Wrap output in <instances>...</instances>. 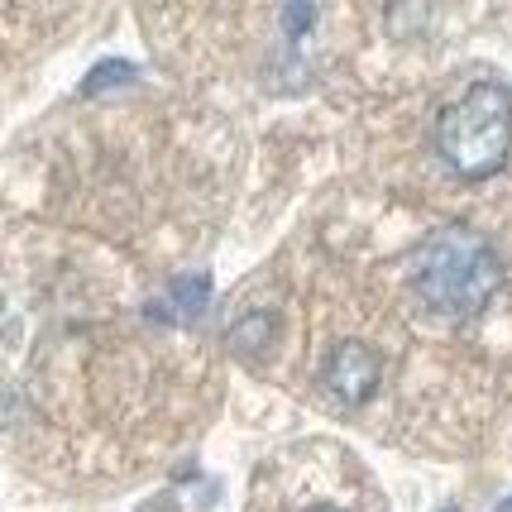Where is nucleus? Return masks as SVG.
<instances>
[{
    "instance_id": "2",
    "label": "nucleus",
    "mask_w": 512,
    "mask_h": 512,
    "mask_svg": "<svg viewBox=\"0 0 512 512\" xmlns=\"http://www.w3.org/2000/svg\"><path fill=\"white\" fill-rule=\"evenodd\" d=\"M436 154L455 178L489 182L512 158V91L498 82L465 87L436 115Z\"/></svg>"
},
{
    "instance_id": "10",
    "label": "nucleus",
    "mask_w": 512,
    "mask_h": 512,
    "mask_svg": "<svg viewBox=\"0 0 512 512\" xmlns=\"http://www.w3.org/2000/svg\"><path fill=\"white\" fill-rule=\"evenodd\" d=\"M493 512H512V498H508V503H498V508H493Z\"/></svg>"
},
{
    "instance_id": "3",
    "label": "nucleus",
    "mask_w": 512,
    "mask_h": 512,
    "mask_svg": "<svg viewBox=\"0 0 512 512\" xmlns=\"http://www.w3.org/2000/svg\"><path fill=\"white\" fill-rule=\"evenodd\" d=\"M379 383H383V355L374 345H364V340H340L331 350V359H326V388H331L345 407L369 402L379 393Z\"/></svg>"
},
{
    "instance_id": "8",
    "label": "nucleus",
    "mask_w": 512,
    "mask_h": 512,
    "mask_svg": "<svg viewBox=\"0 0 512 512\" xmlns=\"http://www.w3.org/2000/svg\"><path fill=\"white\" fill-rule=\"evenodd\" d=\"M278 24H283V39H288V44H302L316 29V0H283Z\"/></svg>"
},
{
    "instance_id": "11",
    "label": "nucleus",
    "mask_w": 512,
    "mask_h": 512,
    "mask_svg": "<svg viewBox=\"0 0 512 512\" xmlns=\"http://www.w3.org/2000/svg\"><path fill=\"white\" fill-rule=\"evenodd\" d=\"M441 512H460V508H441Z\"/></svg>"
},
{
    "instance_id": "7",
    "label": "nucleus",
    "mask_w": 512,
    "mask_h": 512,
    "mask_svg": "<svg viewBox=\"0 0 512 512\" xmlns=\"http://www.w3.org/2000/svg\"><path fill=\"white\" fill-rule=\"evenodd\" d=\"M431 20V5L426 0H388V34L393 39H417Z\"/></svg>"
},
{
    "instance_id": "1",
    "label": "nucleus",
    "mask_w": 512,
    "mask_h": 512,
    "mask_svg": "<svg viewBox=\"0 0 512 512\" xmlns=\"http://www.w3.org/2000/svg\"><path fill=\"white\" fill-rule=\"evenodd\" d=\"M503 259L498 249L469 230V225H441L431 230L422 245L412 249L407 283L417 292L426 312L446 316V321H469L489 307L503 288Z\"/></svg>"
},
{
    "instance_id": "6",
    "label": "nucleus",
    "mask_w": 512,
    "mask_h": 512,
    "mask_svg": "<svg viewBox=\"0 0 512 512\" xmlns=\"http://www.w3.org/2000/svg\"><path fill=\"white\" fill-rule=\"evenodd\" d=\"M139 82V67L125 63V58H106V63H96L82 77V96H106L115 87H134Z\"/></svg>"
},
{
    "instance_id": "9",
    "label": "nucleus",
    "mask_w": 512,
    "mask_h": 512,
    "mask_svg": "<svg viewBox=\"0 0 512 512\" xmlns=\"http://www.w3.org/2000/svg\"><path fill=\"white\" fill-rule=\"evenodd\" d=\"M307 512H345V508H331V503H316V508H307Z\"/></svg>"
},
{
    "instance_id": "4",
    "label": "nucleus",
    "mask_w": 512,
    "mask_h": 512,
    "mask_svg": "<svg viewBox=\"0 0 512 512\" xmlns=\"http://www.w3.org/2000/svg\"><path fill=\"white\" fill-rule=\"evenodd\" d=\"M206 302H211V278L206 273H182L168 283V302H154L149 316L168 312L163 321H192V316L206 312Z\"/></svg>"
},
{
    "instance_id": "5",
    "label": "nucleus",
    "mask_w": 512,
    "mask_h": 512,
    "mask_svg": "<svg viewBox=\"0 0 512 512\" xmlns=\"http://www.w3.org/2000/svg\"><path fill=\"white\" fill-rule=\"evenodd\" d=\"M278 340V316L273 312H245L230 331H225V345H230V355H240V359H259L268 355V345Z\"/></svg>"
}]
</instances>
